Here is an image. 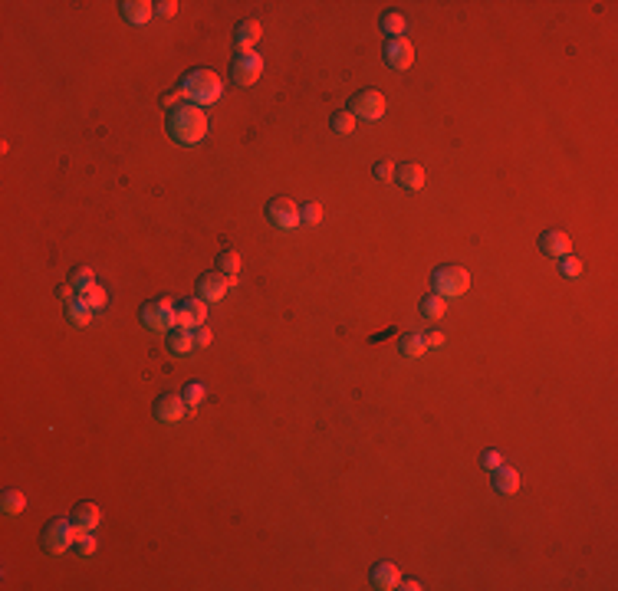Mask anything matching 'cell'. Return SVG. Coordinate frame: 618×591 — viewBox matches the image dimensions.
Returning <instances> with one entry per match:
<instances>
[{
    "label": "cell",
    "mask_w": 618,
    "mask_h": 591,
    "mask_svg": "<svg viewBox=\"0 0 618 591\" xmlns=\"http://www.w3.org/2000/svg\"><path fill=\"white\" fill-rule=\"evenodd\" d=\"M165 128L174 145H198L208 135V112L194 102H184L178 109H168Z\"/></svg>",
    "instance_id": "obj_1"
},
{
    "label": "cell",
    "mask_w": 618,
    "mask_h": 591,
    "mask_svg": "<svg viewBox=\"0 0 618 591\" xmlns=\"http://www.w3.org/2000/svg\"><path fill=\"white\" fill-rule=\"evenodd\" d=\"M181 89H184V96L191 99L194 105H210V102H218L220 99V79L218 73H210V69H191L188 76L181 79Z\"/></svg>",
    "instance_id": "obj_2"
},
{
    "label": "cell",
    "mask_w": 618,
    "mask_h": 591,
    "mask_svg": "<svg viewBox=\"0 0 618 591\" xmlns=\"http://www.w3.org/2000/svg\"><path fill=\"white\" fill-rule=\"evenodd\" d=\"M431 289H434L441 299H457V296H464L467 289H470V273H467L464 267H454V263L438 267L431 273Z\"/></svg>",
    "instance_id": "obj_3"
},
{
    "label": "cell",
    "mask_w": 618,
    "mask_h": 591,
    "mask_svg": "<svg viewBox=\"0 0 618 591\" xmlns=\"http://www.w3.org/2000/svg\"><path fill=\"white\" fill-rule=\"evenodd\" d=\"M138 319H142V325L152 329V332H172L174 325H178V309H174V303L168 296H162V299H155V303H142Z\"/></svg>",
    "instance_id": "obj_4"
},
{
    "label": "cell",
    "mask_w": 618,
    "mask_h": 591,
    "mask_svg": "<svg viewBox=\"0 0 618 591\" xmlns=\"http://www.w3.org/2000/svg\"><path fill=\"white\" fill-rule=\"evenodd\" d=\"M40 545L49 555H63L69 545H76V525H73V519H53V523H47L43 525V535H40Z\"/></svg>",
    "instance_id": "obj_5"
},
{
    "label": "cell",
    "mask_w": 618,
    "mask_h": 591,
    "mask_svg": "<svg viewBox=\"0 0 618 591\" xmlns=\"http://www.w3.org/2000/svg\"><path fill=\"white\" fill-rule=\"evenodd\" d=\"M349 112L355 118H362V122H379L381 115H385V96L375 92V89H362V92H355L349 99Z\"/></svg>",
    "instance_id": "obj_6"
},
{
    "label": "cell",
    "mask_w": 618,
    "mask_h": 591,
    "mask_svg": "<svg viewBox=\"0 0 618 591\" xmlns=\"http://www.w3.org/2000/svg\"><path fill=\"white\" fill-rule=\"evenodd\" d=\"M263 76V59H260V53H237L234 56V63H230V79L237 83V86H254L257 79Z\"/></svg>",
    "instance_id": "obj_7"
},
{
    "label": "cell",
    "mask_w": 618,
    "mask_h": 591,
    "mask_svg": "<svg viewBox=\"0 0 618 591\" xmlns=\"http://www.w3.org/2000/svg\"><path fill=\"white\" fill-rule=\"evenodd\" d=\"M266 220L273 230H293L299 227V207L290 197H273L266 204Z\"/></svg>",
    "instance_id": "obj_8"
},
{
    "label": "cell",
    "mask_w": 618,
    "mask_h": 591,
    "mask_svg": "<svg viewBox=\"0 0 618 591\" xmlns=\"http://www.w3.org/2000/svg\"><path fill=\"white\" fill-rule=\"evenodd\" d=\"M237 286V276H224V273H204L198 279V296L204 303H218L227 296V289Z\"/></svg>",
    "instance_id": "obj_9"
},
{
    "label": "cell",
    "mask_w": 618,
    "mask_h": 591,
    "mask_svg": "<svg viewBox=\"0 0 618 591\" xmlns=\"http://www.w3.org/2000/svg\"><path fill=\"white\" fill-rule=\"evenodd\" d=\"M381 56H385V66H388V69H408L411 63H415V47H411L405 37L385 39Z\"/></svg>",
    "instance_id": "obj_10"
},
{
    "label": "cell",
    "mask_w": 618,
    "mask_h": 591,
    "mask_svg": "<svg viewBox=\"0 0 618 591\" xmlns=\"http://www.w3.org/2000/svg\"><path fill=\"white\" fill-rule=\"evenodd\" d=\"M184 414H188V404H184V398H181L178 391L158 394V401H155V418L162 420V424H178Z\"/></svg>",
    "instance_id": "obj_11"
},
{
    "label": "cell",
    "mask_w": 618,
    "mask_h": 591,
    "mask_svg": "<svg viewBox=\"0 0 618 591\" xmlns=\"http://www.w3.org/2000/svg\"><path fill=\"white\" fill-rule=\"evenodd\" d=\"M208 322V303L194 296V299H184L178 305V329H201Z\"/></svg>",
    "instance_id": "obj_12"
},
{
    "label": "cell",
    "mask_w": 618,
    "mask_h": 591,
    "mask_svg": "<svg viewBox=\"0 0 618 591\" xmlns=\"http://www.w3.org/2000/svg\"><path fill=\"white\" fill-rule=\"evenodd\" d=\"M99 523H102V509L95 503H79L73 506V525H76V539H83V535L95 532L99 529Z\"/></svg>",
    "instance_id": "obj_13"
},
{
    "label": "cell",
    "mask_w": 618,
    "mask_h": 591,
    "mask_svg": "<svg viewBox=\"0 0 618 591\" xmlns=\"http://www.w3.org/2000/svg\"><path fill=\"white\" fill-rule=\"evenodd\" d=\"M119 13H122L125 23L142 27V23H148V20L155 17V4H148V0H122V4H119Z\"/></svg>",
    "instance_id": "obj_14"
},
{
    "label": "cell",
    "mask_w": 618,
    "mask_h": 591,
    "mask_svg": "<svg viewBox=\"0 0 618 591\" xmlns=\"http://www.w3.org/2000/svg\"><path fill=\"white\" fill-rule=\"evenodd\" d=\"M260 37H263V30H260L257 20H240L234 27V43H237L240 53H250L260 43Z\"/></svg>",
    "instance_id": "obj_15"
},
{
    "label": "cell",
    "mask_w": 618,
    "mask_h": 591,
    "mask_svg": "<svg viewBox=\"0 0 618 591\" xmlns=\"http://www.w3.org/2000/svg\"><path fill=\"white\" fill-rule=\"evenodd\" d=\"M395 181L401 184V191H421L424 188V168L415 162H405L395 168Z\"/></svg>",
    "instance_id": "obj_16"
},
{
    "label": "cell",
    "mask_w": 618,
    "mask_h": 591,
    "mask_svg": "<svg viewBox=\"0 0 618 591\" xmlns=\"http://www.w3.org/2000/svg\"><path fill=\"white\" fill-rule=\"evenodd\" d=\"M572 243L562 230H542L540 233V253H546V257H566Z\"/></svg>",
    "instance_id": "obj_17"
},
{
    "label": "cell",
    "mask_w": 618,
    "mask_h": 591,
    "mask_svg": "<svg viewBox=\"0 0 618 591\" xmlns=\"http://www.w3.org/2000/svg\"><path fill=\"white\" fill-rule=\"evenodd\" d=\"M401 582V575H398V568L391 562H379V565H372V572H369V585L375 591H388V588H395V585Z\"/></svg>",
    "instance_id": "obj_18"
},
{
    "label": "cell",
    "mask_w": 618,
    "mask_h": 591,
    "mask_svg": "<svg viewBox=\"0 0 618 591\" xmlns=\"http://www.w3.org/2000/svg\"><path fill=\"white\" fill-rule=\"evenodd\" d=\"M490 473H494V480H490V487H494L497 493L513 496L516 489H520V473H516L513 467H504V463H500V467H497V470H490Z\"/></svg>",
    "instance_id": "obj_19"
},
{
    "label": "cell",
    "mask_w": 618,
    "mask_h": 591,
    "mask_svg": "<svg viewBox=\"0 0 618 591\" xmlns=\"http://www.w3.org/2000/svg\"><path fill=\"white\" fill-rule=\"evenodd\" d=\"M168 352H172L174 358L191 355L194 352V332H191V329H172V332H168Z\"/></svg>",
    "instance_id": "obj_20"
},
{
    "label": "cell",
    "mask_w": 618,
    "mask_h": 591,
    "mask_svg": "<svg viewBox=\"0 0 618 591\" xmlns=\"http://www.w3.org/2000/svg\"><path fill=\"white\" fill-rule=\"evenodd\" d=\"M418 312L424 315V319H431V322H441V319H444V312H447V299H441L438 293L424 296V299L418 303Z\"/></svg>",
    "instance_id": "obj_21"
},
{
    "label": "cell",
    "mask_w": 618,
    "mask_h": 591,
    "mask_svg": "<svg viewBox=\"0 0 618 591\" xmlns=\"http://www.w3.org/2000/svg\"><path fill=\"white\" fill-rule=\"evenodd\" d=\"M398 352H401V358H421L428 348H424V339H421V335L405 332L398 339Z\"/></svg>",
    "instance_id": "obj_22"
},
{
    "label": "cell",
    "mask_w": 618,
    "mask_h": 591,
    "mask_svg": "<svg viewBox=\"0 0 618 591\" xmlns=\"http://www.w3.org/2000/svg\"><path fill=\"white\" fill-rule=\"evenodd\" d=\"M329 128H333L335 135H352L355 132V115L349 112V109H339V112L329 115Z\"/></svg>",
    "instance_id": "obj_23"
},
{
    "label": "cell",
    "mask_w": 618,
    "mask_h": 591,
    "mask_svg": "<svg viewBox=\"0 0 618 591\" xmlns=\"http://www.w3.org/2000/svg\"><path fill=\"white\" fill-rule=\"evenodd\" d=\"M0 509L7 516H20L23 509H27V496L20 493V489H7V493L0 496Z\"/></svg>",
    "instance_id": "obj_24"
},
{
    "label": "cell",
    "mask_w": 618,
    "mask_h": 591,
    "mask_svg": "<svg viewBox=\"0 0 618 591\" xmlns=\"http://www.w3.org/2000/svg\"><path fill=\"white\" fill-rule=\"evenodd\" d=\"M79 299H83V303H86L93 312H95V309H105V305H109V293H105L99 283H93L89 289H83V293H79Z\"/></svg>",
    "instance_id": "obj_25"
},
{
    "label": "cell",
    "mask_w": 618,
    "mask_h": 591,
    "mask_svg": "<svg viewBox=\"0 0 618 591\" xmlns=\"http://www.w3.org/2000/svg\"><path fill=\"white\" fill-rule=\"evenodd\" d=\"M66 319L73 325H89V319H93V309H89L83 299H73V303H66Z\"/></svg>",
    "instance_id": "obj_26"
},
{
    "label": "cell",
    "mask_w": 618,
    "mask_h": 591,
    "mask_svg": "<svg viewBox=\"0 0 618 591\" xmlns=\"http://www.w3.org/2000/svg\"><path fill=\"white\" fill-rule=\"evenodd\" d=\"M218 269L224 273V276H237V269H240V253L237 250H220L218 253Z\"/></svg>",
    "instance_id": "obj_27"
},
{
    "label": "cell",
    "mask_w": 618,
    "mask_h": 591,
    "mask_svg": "<svg viewBox=\"0 0 618 591\" xmlns=\"http://www.w3.org/2000/svg\"><path fill=\"white\" fill-rule=\"evenodd\" d=\"M381 30H385V37L388 39H395V37H401L405 33V17L401 13H381Z\"/></svg>",
    "instance_id": "obj_28"
},
{
    "label": "cell",
    "mask_w": 618,
    "mask_h": 591,
    "mask_svg": "<svg viewBox=\"0 0 618 591\" xmlns=\"http://www.w3.org/2000/svg\"><path fill=\"white\" fill-rule=\"evenodd\" d=\"M181 398H184V404H188V410L201 408V404H204V384L191 382L188 388H184V391H181Z\"/></svg>",
    "instance_id": "obj_29"
},
{
    "label": "cell",
    "mask_w": 618,
    "mask_h": 591,
    "mask_svg": "<svg viewBox=\"0 0 618 591\" xmlns=\"http://www.w3.org/2000/svg\"><path fill=\"white\" fill-rule=\"evenodd\" d=\"M69 283H73V286L83 293V289H89V286L95 283V273H93L89 267H79V269H73V273H69Z\"/></svg>",
    "instance_id": "obj_30"
},
{
    "label": "cell",
    "mask_w": 618,
    "mask_h": 591,
    "mask_svg": "<svg viewBox=\"0 0 618 591\" xmlns=\"http://www.w3.org/2000/svg\"><path fill=\"white\" fill-rule=\"evenodd\" d=\"M323 220V207L316 204V200H309V204H303L299 207V224H309V227H316Z\"/></svg>",
    "instance_id": "obj_31"
},
{
    "label": "cell",
    "mask_w": 618,
    "mask_h": 591,
    "mask_svg": "<svg viewBox=\"0 0 618 591\" xmlns=\"http://www.w3.org/2000/svg\"><path fill=\"white\" fill-rule=\"evenodd\" d=\"M559 273H562V276H569V279H576L582 273V263L576 257H569V253H566V257H562V263H559Z\"/></svg>",
    "instance_id": "obj_32"
},
{
    "label": "cell",
    "mask_w": 618,
    "mask_h": 591,
    "mask_svg": "<svg viewBox=\"0 0 618 591\" xmlns=\"http://www.w3.org/2000/svg\"><path fill=\"white\" fill-rule=\"evenodd\" d=\"M184 99H188V96H184V89L178 86V89H168V92H165L162 105H165V109H178V105H184Z\"/></svg>",
    "instance_id": "obj_33"
},
{
    "label": "cell",
    "mask_w": 618,
    "mask_h": 591,
    "mask_svg": "<svg viewBox=\"0 0 618 591\" xmlns=\"http://www.w3.org/2000/svg\"><path fill=\"white\" fill-rule=\"evenodd\" d=\"M372 174H375L379 181H391V178H395V162H375Z\"/></svg>",
    "instance_id": "obj_34"
},
{
    "label": "cell",
    "mask_w": 618,
    "mask_h": 591,
    "mask_svg": "<svg viewBox=\"0 0 618 591\" xmlns=\"http://www.w3.org/2000/svg\"><path fill=\"white\" fill-rule=\"evenodd\" d=\"M93 552H95V539H93V535H83V539H76V555H79V559H89Z\"/></svg>",
    "instance_id": "obj_35"
},
{
    "label": "cell",
    "mask_w": 618,
    "mask_h": 591,
    "mask_svg": "<svg viewBox=\"0 0 618 591\" xmlns=\"http://www.w3.org/2000/svg\"><path fill=\"white\" fill-rule=\"evenodd\" d=\"M174 10H178V4H174V0H158V4H155V17H174Z\"/></svg>",
    "instance_id": "obj_36"
},
{
    "label": "cell",
    "mask_w": 618,
    "mask_h": 591,
    "mask_svg": "<svg viewBox=\"0 0 618 591\" xmlns=\"http://www.w3.org/2000/svg\"><path fill=\"white\" fill-rule=\"evenodd\" d=\"M421 339H424V348H444V335L438 332V329H434V332H428V335H421Z\"/></svg>",
    "instance_id": "obj_37"
},
{
    "label": "cell",
    "mask_w": 618,
    "mask_h": 591,
    "mask_svg": "<svg viewBox=\"0 0 618 591\" xmlns=\"http://www.w3.org/2000/svg\"><path fill=\"white\" fill-rule=\"evenodd\" d=\"M57 296L63 299V303H73V299H79V289L73 286V283H63V286L57 289Z\"/></svg>",
    "instance_id": "obj_38"
},
{
    "label": "cell",
    "mask_w": 618,
    "mask_h": 591,
    "mask_svg": "<svg viewBox=\"0 0 618 591\" xmlns=\"http://www.w3.org/2000/svg\"><path fill=\"white\" fill-rule=\"evenodd\" d=\"M480 463H484L487 470H497V467H500V450H484Z\"/></svg>",
    "instance_id": "obj_39"
},
{
    "label": "cell",
    "mask_w": 618,
    "mask_h": 591,
    "mask_svg": "<svg viewBox=\"0 0 618 591\" xmlns=\"http://www.w3.org/2000/svg\"><path fill=\"white\" fill-rule=\"evenodd\" d=\"M204 345H210V329L208 325L194 329V348H204Z\"/></svg>",
    "instance_id": "obj_40"
},
{
    "label": "cell",
    "mask_w": 618,
    "mask_h": 591,
    "mask_svg": "<svg viewBox=\"0 0 618 591\" xmlns=\"http://www.w3.org/2000/svg\"><path fill=\"white\" fill-rule=\"evenodd\" d=\"M395 588H401V591H418L421 585L415 582V578H408V582H398V585H395Z\"/></svg>",
    "instance_id": "obj_41"
}]
</instances>
